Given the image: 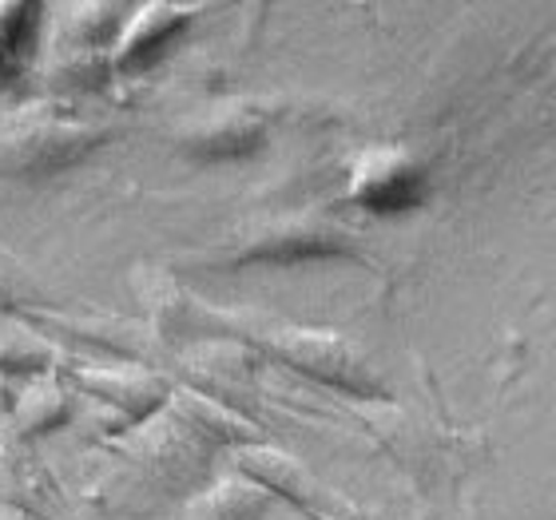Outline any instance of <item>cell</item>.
I'll list each match as a JSON object with an SVG mask.
<instances>
[{"label": "cell", "mask_w": 556, "mask_h": 520, "mask_svg": "<svg viewBox=\"0 0 556 520\" xmlns=\"http://www.w3.org/2000/svg\"><path fill=\"white\" fill-rule=\"evenodd\" d=\"M84 385H88V390L100 397V405H108V409H119V414L128 409V426L151 417L163 405V397H167L160 378L143 370H96V373H84Z\"/></svg>", "instance_id": "6"}, {"label": "cell", "mask_w": 556, "mask_h": 520, "mask_svg": "<svg viewBox=\"0 0 556 520\" xmlns=\"http://www.w3.org/2000/svg\"><path fill=\"white\" fill-rule=\"evenodd\" d=\"M100 128L52 104L24 107L0 124V175H48L100 143Z\"/></svg>", "instance_id": "1"}, {"label": "cell", "mask_w": 556, "mask_h": 520, "mask_svg": "<svg viewBox=\"0 0 556 520\" xmlns=\"http://www.w3.org/2000/svg\"><path fill=\"white\" fill-rule=\"evenodd\" d=\"M187 21H191L187 9H167V4L143 9L136 16V24L128 28V36H124V45H119L116 64L119 68H143V64H151V60L163 52V45H167Z\"/></svg>", "instance_id": "7"}, {"label": "cell", "mask_w": 556, "mask_h": 520, "mask_svg": "<svg viewBox=\"0 0 556 520\" xmlns=\"http://www.w3.org/2000/svg\"><path fill=\"white\" fill-rule=\"evenodd\" d=\"M9 405V390H4V378H0V409Z\"/></svg>", "instance_id": "12"}, {"label": "cell", "mask_w": 556, "mask_h": 520, "mask_svg": "<svg viewBox=\"0 0 556 520\" xmlns=\"http://www.w3.org/2000/svg\"><path fill=\"white\" fill-rule=\"evenodd\" d=\"M40 9L28 4H0V84H12L28 68Z\"/></svg>", "instance_id": "8"}, {"label": "cell", "mask_w": 556, "mask_h": 520, "mask_svg": "<svg viewBox=\"0 0 556 520\" xmlns=\"http://www.w3.org/2000/svg\"><path fill=\"white\" fill-rule=\"evenodd\" d=\"M267 350L282 358L290 370L306 373L314 382H326L334 390H346L354 397H382V382L374 378L358 350L346 338L330 330H302V326H282L267 338Z\"/></svg>", "instance_id": "3"}, {"label": "cell", "mask_w": 556, "mask_h": 520, "mask_svg": "<svg viewBox=\"0 0 556 520\" xmlns=\"http://www.w3.org/2000/svg\"><path fill=\"white\" fill-rule=\"evenodd\" d=\"M354 255V239L326 215H275L239 234L223 263H302V258Z\"/></svg>", "instance_id": "2"}, {"label": "cell", "mask_w": 556, "mask_h": 520, "mask_svg": "<svg viewBox=\"0 0 556 520\" xmlns=\"http://www.w3.org/2000/svg\"><path fill=\"white\" fill-rule=\"evenodd\" d=\"M24 294H28V275L0 251V310H4V306H16Z\"/></svg>", "instance_id": "11"}, {"label": "cell", "mask_w": 556, "mask_h": 520, "mask_svg": "<svg viewBox=\"0 0 556 520\" xmlns=\"http://www.w3.org/2000/svg\"><path fill=\"white\" fill-rule=\"evenodd\" d=\"M52 362V350L48 342H40L36 334H28L24 326L0 318V378H12V373H40Z\"/></svg>", "instance_id": "9"}, {"label": "cell", "mask_w": 556, "mask_h": 520, "mask_svg": "<svg viewBox=\"0 0 556 520\" xmlns=\"http://www.w3.org/2000/svg\"><path fill=\"white\" fill-rule=\"evenodd\" d=\"M267 512V493L251 485H223L215 497L203 500L199 520H263Z\"/></svg>", "instance_id": "10"}, {"label": "cell", "mask_w": 556, "mask_h": 520, "mask_svg": "<svg viewBox=\"0 0 556 520\" xmlns=\"http://www.w3.org/2000/svg\"><path fill=\"white\" fill-rule=\"evenodd\" d=\"M263 139H267V119L247 104H231L195 119V128L187 131L184 143L199 160H247L263 148Z\"/></svg>", "instance_id": "5"}, {"label": "cell", "mask_w": 556, "mask_h": 520, "mask_svg": "<svg viewBox=\"0 0 556 520\" xmlns=\"http://www.w3.org/2000/svg\"><path fill=\"white\" fill-rule=\"evenodd\" d=\"M426 199V172L406 151H370L350 175V203L366 215H406Z\"/></svg>", "instance_id": "4"}]
</instances>
